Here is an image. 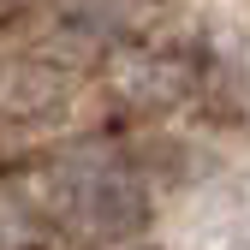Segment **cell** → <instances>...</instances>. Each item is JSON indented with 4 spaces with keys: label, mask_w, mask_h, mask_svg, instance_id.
Segmentation results:
<instances>
[{
    "label": "cell",
    "mask_w": 250,
    "mask_h": 250,
    "mask_svg": "<svg viewBox=\"0 0 250 250\" xmlns=\"http://www.w3.org/2000/svg\"><path fill=\"white\" fill-rule=\"evenodd\" d=\"M72 208L83 214V227H96V232H125L137 221V191L113 167H96V173H83L72 185Z\"/></svg>",
    "instance_id": "6da1fadb"
}]
</instances>
